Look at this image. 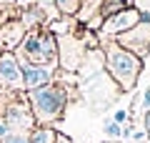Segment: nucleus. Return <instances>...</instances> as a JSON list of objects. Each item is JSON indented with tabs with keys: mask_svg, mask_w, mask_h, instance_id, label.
Instances as JSON below:
<instances>
[{
	"mask_svg": "<svg viewBox=\"0 0 150 143\" xmlns=\"http://www.w3.org/2000/svg\"><path fill=\"white\" fill-rule=\"evenodd\" d=\"M128 116H130V113H128V111H123V108H120V111H115V118H112V121L118 123V126H123V123L128 121Z\"/></svg>",
	"mask_w": 150,
	"mask_h": 143,
	"instance_id": "6ab92c4d",
	"label": "nucleus"
},
{
	"mask_svg": "<svg viewBox=\"0 0 150 143\" xmlns=\"http://www.w3.org/2000/svg\"><path fill=\"white\" fill-rule=\"evenodd\" d=\"M0 83L8 88H23V65L15 58V53L0 55Z\"/></svg>",
	"mask_w": 150,
	"mask_h": 143,
	"instance_id": "6e6552de",
	"label": "nucleus"
},
{
	"mask_svg": "<svg viewBox=\"0 0 150 143\" xmlns=\"http://www.w3.org/2000/svg\"><path fill=\"white\" fill-rule=\"evenodd\" d=\"M5 136H10V126H8L5 121H0V141H3Z\"/></svg>",
	"mask_w": 150,
	"mask_h": 143,
	"instance_id": "aec40b11",
	"label": "nucleus"
},
{
	"mask_svg": "<svg viewBox=\"0 0 150 143\" xmlns=\"http://www.w3.org/2000/svg\"><path fill=\"white\" fill-rule=\"evenodd\" d=\"M28 141L30 143H55L58 141V133L50 126H38V128H33V133L28 136Z\"/></svg>",
	"mask_w": 150,
	"mask_h": 143,
	"instance_id": "f8f14e48",
	"label": "nucleus"
},
{
	"mask_svg": "<svg viewBox=\"0 0 150 143\" xmlns=\"http://www.w3.org/2000/svg\"><path fill=\"white\" fill-rule=\"evenodd\" d=\"M18 5H28V3H30V0H15Z\"/></svg>",
	"mask_w": 150,
	"mask_h": 143,
	"instance_id": "b1692460",
	"label": "nucleus"
},
{
	"mask_svg": "<svg viewBox=\"0 0 150 143\" xmlns=\"http://www.w3.org/2000/svg\"><path fill=\"white\" fill-rule=\"evenodd\" d=\"M53 83V68L48 65H23V88L35 90Z\"/></svg>",
	"mask_w": 150,
	"mask_h": 143,
	"instance_id": "1a4fd4ad",
	"label": "nucleus"
},
{
	"mask_svg": "<svg viewBox=\"0 0 150 143\" xmlns=\"http://www.w3.org/2000/svg\"><path fill=\"white\" fill-rule=\"evenodd\" d=\"M148 138H150V128H148Z\"/></svg>",
	"mask_w": 150,
	"mask_h": 143,
	"instance_id": "393cba45",
	"label": "nucleus"
},
{
	"mask_svg": "<svg viewBox=\"0 0 150 143\" xmlns=\"http://www.w3.org/2000/svg\"><path fill=\"white\" fill-rule=\"evenodd\" d=\"M103 68H105V53H103L100 48H93V50H88V55L83 60V65L78 68V73H80V78L90 80L93 75L103 73Z\"/></svg>",
	"mask_w": 150,
	"mask_h": 143,
	"instance_id": "9b49d317",
	"label": "nucleus"
},
{
	"mask_svg": "<svg viewBox=\"0 0 150 143\" xmlns=\"http://www.w3.org/2000/svg\"><path fill=\"white\" fill-rule=\"evenodd\" d=\"M103 53H105L108 75L118 83L120 90H133L140 78V70H143V60L138 55H133L130 50H125L123 45H118V40H110V38L103 43Z\"/></svg>",
	"mask_w": 150,
	"mask_h": 143,
	"instance_id": "f257e3e1",
	"label": "nucleus"
},
{
	"mask_svg": "<svg viewBox=\"0 0 150 143\" xmlns=\"http://www.w3.org/2000/svg\"><path fill=\"white\" fill-rule=\"evenodd\" d=\"M15 15V0H0V25H5Z\"/></svg>",
	"mask_w": 150,
	"mask_h": 143,
	"instance_id": "4468645a",
	"label": "nucleus"
},
{
	"mask_svg": "<svg viewBox=\"0 0 150 143\" xmlns=\"http://www.w3.org/2000/svg\"><path fill=\"white\" fill-rule=\"evenodd\" d=\"M28 98H30L33 118L40 126H48V123L58 121L65 113V106H68V90L58 83H48L43 88L28 90Z\"/></svg>",
	"mask_w": 150,
	"mask_h": 143,
	"instance_id": "f03ea898",
	"label": "nucleus"
},
{
	"mask_svg": "<svg viewBox=\"0 0 150 143\" xmlns=\"http://www.w3.org/2000/svg\"><path fill=\"white\" fill-rule=\"evenodd\" d=\"M55 143H73V141H70L68 136H60V133H58V141H55Z\"/></svg>",
	"mask_w": 150,
	"mask_h": 143,
	"instance_id": "4be33fe9",
	"label": "nucleus"
},
{
	"mask_svg": "<svg viewBox=\"0 0 150 143\" xmlns=\"http://www.w3.org/2000/svg\"><path fill=\"white\" fill-rule=\"evenodd\" d=\"M38 8L45 13V18H48V13L58 10V5H55V0H38Z\"/></svg>",
	"mask_w": 150,
	"mask_h": 143,
	"instance_id": "dca6fc26",
	"label": "nucleus"
},
{
	"mask_svg": "<svg viewBox=\"0 0 150 143\" xmlns=\"http://www.w3.org/2000/svg\"><path fill=\"white\" fill-rule=\"evenodd\" d=\"M60 15H78L80 13V0H55Z\"/></svg>",
	"mask_w": 150,
	"mask_h": 143,
	"instance_id": "ddd939ff",
	"label": "nucleus"
},
{
	"mask_svg": "<svg viewBox=\"0 0 150 143\" xmlns=\"http://www.w3.org/2000/svg\"><path fill=\"white\" fill-rule=\"evenodd\" d=\"M118 83L110 80V75L105 73H98L93 75L90 80H85V95L88 101L93 103V108H103V106H110L115 101V95H118Z\"/></svg>",
	"mask_w": 150,
	"mask_h": 143,
	"instance_id": "20e7f679",
	"label": "nucleus"
},
{
	"mask_svg": "<svg viewBox=\"0 0 150 143\" xmlns=\"http://www.w3.org/2000/svg\"><path fill=\"white\" fill-rule=\"evenodd\" d=\"M5 123L13 128H18V131H23V128H33L35 126V118H33V111H28V106H23V103H13L10 108L5 111Z\"/></svg>",
	"mask_w": 150,
	"mask_h": 143,
	"instance_id": "9d476101",
	"label": "nucleus"
},
{
	"mask_svg": "<svg viewBox=\"0 0 150 143\" xmlns=\"http://www.w3.org/2000/svg\"><path fill=\"white\" fill-rule=\"evenodd\" d=\"M88 50H90V48H88L85 40H80V38H73V35L58 38V60H60V65H63L65 70H70V73H75V70L83 65Z\"/></svg>",
	"mask_w": 150,
	"mask_h": 143,
	"instance_id": "39448f33",
	"label": "nucleus"
},
{
	"mask_svg": "<svg viewBox=\"0 0 150 143\" xmlns=\"http://www.w3.org/2000/svg\"><path fill=\"white\" fill-rule=\"evenodd\" d=\"M143 106H145V108H150V88L145 90V95H143Z\"/></svg>",
	"mask_w": 150,
	"mask_h": 143,
	"instance_id": "412c9836",
	"label": "nucleus"
},
{
	"mask_svg": "<svg viewBox=\"0 0 150 143\" xmlns=\"http://www.w3.org/2000/svg\"><path fill=\"white\" fill-rule=\"evenodd\" d=\"M115 40H118V45H123L125 50H130L133 55H138V58L143 60L145 55L150 53V23L140 20L135 28H130L128 33L118 35Z\"/></svg>",
	"mask_w": 150,
	"mask_h": 143,
	"instance_id": "423d86ee",
	"label": "nucleus"
},
{
	"mask_svg": "<svg viewBox=\"0 0 150 143\" xmlns=\"http://www.w3.org/2000/svg\"><path fill=\"white\" fill-rule=\"evenodd\" d=\"M143 20V15H140V10L138 8H125V10H120V13H115V15H110L108 20H103V28H100V33L103 35H123V33H128L130 28H135L138 23Z\"/></svg>",
	"mask_w": 150,
	"mask_h": 143,
	"instance_id": "0eeeda50",
	"label": "nucleus"
},
{
	"mask_svg": "<svg viewBox=\"0 0 150 143\" xmlns=\"http://www.w3.org/2000/svg\"><path fill=\"white\" fill-rule=\"evenodd\" d=\"M20 65H53L58 60V38L53 30H30L15 55Z\"/></svg>",
	"mask_w": 150,
	"mask_h": 143,
	"instance_id": "7ed1b4c3",
	"label": "nucleus"
},
{
	"mask_svg": "<svg viewBox=\"0 0 150 143\" xmlns=\"http://www.w3.org/2000/svg\"><path fill=\"white\" fill-rule=\"evenodd\" d=\"M0 143H30V141H28V136H23V133H10V136H5Z\"/></svg>",
	"mask_w": 150,
	"mask_h": 143,
	"instance_id": "f3484780",
	"label": "nucleus"
},
{
	"mask_svg": "<svg viewBox=\"0 0 150 143\" xmlns=\"http://www.w3.org/2000/svg\"><path fill=\"white\" fill-rule=\"evenodd\" d=\"M133 8H138L140 15H145V13H150V0H133Z\"/></svg>",
	"mask_w": 150,
	"mask_h": 143,
	"instance_id": "a211bd4d",
	"label": "nucleus"
},
{
	"mask_svg": "<svg viewBox=\"0 0 150 143\" xmlns=\"http://www.w3.org/2000/svg\"><path fill=\"white\" fill-rule=\"evenodd\" d=\"M145 126H148V128H150V111H148V113H145Z\"/></svg>",
	"mask_w": 150,
	"mask_h": 143,
	"instance_id": "5701e85b",
	"label": "nucleus"
},
{
	"mask_svg": "<svg viewBox=\"0 0 150 143\" xmlns=\"http://www.w3.org/2000/svg\"><path fill=\"white\" fill-rule=\"evenodd\" d=\"M105 136H110V138H118V136H123V128H120L115 121H110V123H105Z\"/></svg>",
	"mask_w": 150,
	"mask_h": 143,
	"instance_id": "2eb2a0df",
	"label": "nucleus"
}]
</instances>
